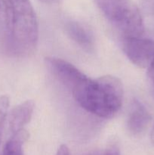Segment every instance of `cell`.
Returning a JSON list of instances; mask_svg holds the SVG:
<instances>
[{
  "label": "cell",
  "mask_w": 154,
  "mask_h": 155,
  "mask_svg": "<svg viewBox=\"0 0 154 155\" xmlns=\"http://www.w3.org/2000/svg\"><path fill=\"white\" fill-rule=\"evenodd\" d=\"M75 101L89 113L102 118L114 116L123 101V86L117 77L105 75L89 79L72 94Z\"/></svg>",
  "instance_id": "obj_1"
},
{
  "label": "cell",
  "mask_w": 154,
  "mask_h": 155,
  "mask_svg": "<svg viewBox=\"0 0 154 155\" xmlns=\"http://www.w3.org/2000/svg\"><path fill=\"white\" fill-rule=\"evenodd\" d=\"M9 41L17 52L28 54L39 39L37 18L30 0H1Z\"/></svg>",
  "instance_id": "obj_2"
},
{
  "label": "cell",
  "mask_w": 154,
  "mask_h": 155,
  "mask_svg": "<svg viewBox=\"0 0 154 155\" xmlns=\"http://www.w3.org/2000/svg\"><path fill=\"white\" fill-rule=\"evenodd\" d=\"M45 61L50 71L72 94L89 80L84 73L63 59L47 57Z\"/></svg>",
  "instance_id": "obj_3"
},
{
  "label": "cell",
  "mask_w": 154,
  "mask_h": 155,
  "mask_svg": "<svg viewBox=\"0 0 154 155\" xmlns=\"http://www.w3.org/2000/svg\"><path fill=\"white\" fill-rule=\"evenodd\" d=\"M122 48L131 63L140 68H148L154 60V41L140 37L122 39Z\"/></svg>",
  "instance_id": "obj_4"
},
{
  "label": "cell",
  "mask_w": 154,
  "mask_h": 155,
  "mask_svg": "<svg viewBox=\"0 0 154 155\" xmlns=\"http://www.w3.org/2000/svg\"><path fill=\"white\" fill-rule=\"evenodd\" d=\"M34 107L33 101L27 100L15 106L10 112L8 111L6 123L11 136L24 130V126L27 125L31 120Z\"/></svg>",
  "instance_id": "obj_5"
},
{
  "label": "cell",
  "mask_w": 154,
  "mask_h": 155,
  "mask_svg": "<svg viewBox=\"0 0 154 155\" xmlns=\"http://www.w3.org/2000/svg\"><path fill=\"white\" fill-rule=\"evenodd\" d=\"M115 27L119 30L122 39L140 37L143 36L144 33L143 18L136 5H134L119 22L115 24Z\"/></svg>",
  "instance_id": "obj_6"
},
{
  "label": "cell",
  "mask_w": 154,
  "mask_h": 155,
  "mask_svg": "<svg viewBox=\"0 0 154 155\" xmlns=\"http://www.w3.org/2000/svg\"><path fill=\"white\" fill-rule=\"evenodd\" d=\"M151 116L147 109L138 100L132 101L127 119V128L133 135L143 133L147 127Z\"/></svg>",
  "instance_id": "obj_7"
},
{
  "label": "cell",
  "mask_w": 154,
  "mask_h": 155,
  "mask_svg": "<svg viewBox=\"0 0 154 155\" xmlns=\"http://www.w3.org/2000/svg\"><path fill=\"white\" fill-rule=\"evenodd\" d=\"M95 2L104 16L114 25L135 5L131 0H95Z\"/></svg>",
  "instance_id": "obj_8"
},
{
  "label": "cell",
  "mask_w": 154,
  "mask_h": 155,
  "mask_svg": "<svg viewBox=\"0 0 154 155\" xmlns=\"http://www.w3.org/2000/svg\"><path fill=\"white\" fill-rule=\"evenodd\" d=\"M65 30L70 39L82 49L87 51L93 50L95 42L92 34L81 23L73 21H68L65 24Z\"/></svg>",
  "instance_id": "obj_9"
},
{
  "label": "cell",
  "mask_w": 154,
  "mask_h": 155,
  "mask_svg": "<svg viewBox=\"0 0 154 155\" xmlns=\"http://www.w3.org/2000/svg\"><path fill=\"white\" fill-rule=\"evenodd\" d=\"M28 138V133L22 130L15 134L11 135L6 142L1 155H24L23 145Z\"/></svg>",
  "instance_id": "obj_10"
},
{
  "label": "cell",
  "mask_w": 154,
  "mask_h": 155,
  "mask_svg": "<svg viewBox=\"0 0 154 155\" xmlns=\"http://www.w3.org/2000/svg\"><path fill=\"white\" fill-rule=\"evenodd\" d=\"M9 108V98L7 95L0 97V155L2 154L1 145L2 141V135L5 126L6 119Z\"/></svg>",
  "instance_id": "obj_11"
},
{
  "label": "cell",
  "mask_w": 154,
  "mask_h": 155,
  "mask_svg": "<svg viewBox=\"0 0 154 155\" xmlns=\"http://www.w3.org/2000/svg\"><path fill=\"white\" fill-rule=\"evenodd\" d=\"M104 155H121L120 149L116 141H112L108 144Z\"/></svg>",
  "instance_id": "obj_12"
},
{
  "label": "cell",
  "mask_w": 154,
  "mask_h": 155,
  "mask_svg": "<svg viewBox=\"0 0 154 155\" xmlns=\"http://www.w3.org/2000/svg\"><path fill=\"white\" fill-rule=\"evenodd\" d=\"M56 155H71L69 149L68 147L65 145H60V148L57 150Z\"/></svg>",
  "instance_id": "obj_13"
},
{
  "label": "cell",
  "mask_w": 154,
  "mask_h": 155,
  "mask_svg": "<svg viewBox=\"0 0 154 155\" xmlns=\"http://www.w3.org/2000/svg\"><path fill=\"white\" fill-rule=\"evenodd\" d=\"M148 69V76H149V79L152 81V83L154 85V60L152 61V62L151 63V64L149 65Z\"/></svg>",
  "instance_id": "obj_14"
},
{
  "label": "cell",
  "mask_w": 154,
  "mask_h": 155,
  "mask_svg": "<svg viewBox=\"0 0 154 155\" xmlns=\"http://www.w3.org/2000/svg\"><path fill=\"white\" fill-rule=\"evenodd\" d=\"M150 140L151 142H152V145H154V126L152 127V130H151V133H150Z\"/></svg>",
  "instance_id": "obj_15"
},
{
  "label": "cell",
  "mask_w": 154,
  "mask_h": 155,
  "mask_svg": "<svg viewBox=\"0 0 154 155\" xmlns=\"http://www.w3.org/2000/svg\"><path fill=\"white\" fill-rule=\"evenodd\" d=\"M40 1L45 3H51L55 1V0H40Z\"/></svg>",
  "instance_id": "obj_16"
}]
</instances>
